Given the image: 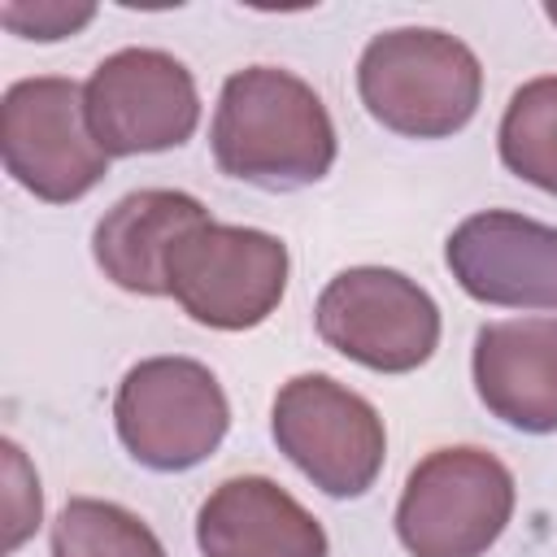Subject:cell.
Wrapping results in <instances>:
<instances>
[{
	"label": "cell",
	"mask_w": 557,
	"mask_h": 557,
	"mask_svg": "<svg viewBox=\"0 0 557 557\" xmlns=\"http://www.w3.org/2000/svg\"><path fill=\"white\" fill-rule=\"evenodd\" d=\"M222 174L261 191H296L331 174L339 139L322 96L278 65H248L222 83L213 126Z\"/></svg>",
	"instance_id": "obj_1"
},
{
	"label": "cell",
	"mask_w": 557,
	"mask_h": 557,
	"mask_svg": "<svg viewBox=\"0 0 557 557\" xmlns=\"http://www.w3.org/2000/svg\"><path fill=\"white\" fill-rule=\"evenodd\" d=\"M357 96L379 126L405 139H448L479 113L483 65L448 30L396 26L366 44Z\"/></svg>",
	"instance_id": "obj_2"
},
{
	"label": "cell",
	"mask_w": 557,
	"mask_h": 557,
	"mask_svg": "<svg viewBox=\"0 0 557 557\" xmlns=\"http://www.w3.org/2000/svg\"><path fill=\"white\" fill-rule=\"evenodd\" d=\"M509 466L474 444L426 453L400 492L396 535L413 557H483L513 518Z\"/></svg>",
	"instance_id": "obj_3"
},
{
	"label": "cell",
	"mask_w": 557,
	"mask_h": 557,
	"mask_svg": "<svg viewBox=\"0 0 557 557\" xmlns=\"http://www.w3.org/2000/svg\"><path fill=\"white\" fill-rule=\"evenodd\" d=\"M113 426L139 466L178 474L218 453L231 426V405L209 366L191 357H148L117 383Z\"/></svg>",
	"instance_id": "obj_4"
},
{
	"label": "cell",
	"mask_w": 557,
	"mask_h": 557,
	"mask_svg": "<svg viewBox=\"0 0 557 557\" xmlns=\"http://www.w3.org/2000/svg\"><path fill=\"white\" fill-rule=\"evenodd\" d=\"M270 431L278 453L326 496L352 500L374 487L387 457L379 409L331 374H296L278 387Z\"/></svg>",
	"instance_id": "obj_5"
},
{
	"label": "cell",
	"mask_w": 557,
	"mask_h": 557,
	"mask_svg": "<svg viewBox=\"0 0 557 557\" xmlns=\"http://www.w3.org/2000/svg\"><path fill=\"white\" fill-rule=\"evenodd\" d=\"M287 244L257 226L205 222L187 231L165 265L178 309L213 331L261 326L287 292Z\"/></svg>",
	"instance_id": "obj_6"
},
{
	"label": "cell",
	"mask_w": 557,
	"mask_h": 557,
	"mask_svg": "<svg viewBox=\"0 0 557 557\" xmlns=\"http://www.w3.org/2000/svg\"><path fill=\"white\" fill-rule=\"evenodd\" d=\"M0 152L13 183L48 205L83 200L109 174V152L91 135L83 87L57 74L17 78L4 91Z\"/></svg>",
	"instance_id": "obj_7"
},
{
	"label": "cell",
	"mask_w": 557,
	"mask_h": 557,
	"mask_svg": "<svg viewBox=\"0 0 557 557\" xmlns=\"http://www.w3.org/2000/svg\"><path fill=\"white\" fill-rule=\"evenodd\" d=\"M313 322L326 348L379 374H409L440 348V305L387 265L339 270L322 287Z\"/></svg>",
	"instance_id": "obj_8"
},
{
	"label": "cell",
	"mask_w": 557,
	"mask_h": 557,
	"mask_svg": "<svg viewBox=\"0 0 557 557\" xmlns=\"http://www.w3.org/2000/svg\"><path fill=\"white\" fill-rule=\"evenodd\" d=\"M87 122L109 157L165 152L196 135L200 91L191 70L161 48H122L83 83Z\"/></svg>",
	"instance_id": "obj_9"
},
{
	"label": "cell",
	"mask_w": 557,
	"mask_h": 557,
	"mask_svg": "<svg viewBox=\"0 0 557 557\" xmlns=\"http://www.w3.org/2000/svg\"><path fill=\"white\" fill-rule=\"evenodd\" d=\"M457 287L500 309L557 313V226L513 209L470 213L444 244Z\"/></svg>",
	"instance_id": "obj_10"
},
{
	"label": "cell",
	"mask_w": 557,
	"mask_h": 557,
	"mask_svg": "<svg viewBox=\"0 0 557 557\" xmlns=\"http://www.w3.org/2000/svg\"><path fill=\"white\" fill-rule=\"evenodd\" d=\"M474 392L492 418L527 435L557 431V318H505L474 335Z\"/></svg>",
	"instance_id": "obj_11"
},
{
	"label": "cell",
	"mask_w": 557,
	"mask_h": 557,
	"mask_svg": "<svg viewBox=\"0 0 557 557\" xmlns=\"http://www.w3.org/2000/svg\"><path fill=\"white\" fill-rule=\"evenodd\" d=\"M196 544L205 557H326L322 522L265 474L218 483L196 513Z\"/></svg>",
	"instance_id": "obj_12"
},
{
	"label": "cell",
	"mask_w": 557,
	"mask_h": 557,
	"mask_svg": "<svg viewBox=\"0 0 557 557\" xmlns=\"http://www.w3.org/2000/svg\"><path fill=\"white\" fill-rule=\"evenodd\" d=\"M213 222L209 209L174 187H139L122 196L91 231V257L104 278L135 296H170V252L174 244Z\"/></svg>",
	"instance_id": "obj_13"
},
{
	"label": "cell",
	"mask_w": 557,
	"mask_h": 557,
	"mask_svg": "<svg viewBox=\"0 0 557 557\" xmlns=\"http://www.w3.org/2000/svg\"><path fill=\"white\" fill-rule=\"evenodd\" d=\"M496 148L509 174L557 196V74L531 78L509 96Z\"/></svg>",
	"instance_id": "obj_14"
},
{
	"label": "cell",
	"mask_w": 557,
	"mask_h": 557,
	"mask_svg": "<svg viewBox=\"0 0 557 557\" xmlns=\"http://www.w3.org/2000/svg\"><path fill=\"white\" fill-rule=\"evenodd\" d=\"M52 557H165V544L139 513L74 496L52 522Z\"/></svg>",
	"instance_id": "obj_15"
},
{
	"label": "cell",
	"mask_w": 557,
	"mask_h": 557,
	"mask_svg": "<svg viewBox=\"0 0 557 557\" xmlns=\"http://www.w3.org/2000/svg\"><path fill=\"white\" fill-rule=\"evenodd\" d=\"M4 553H13L26 535H35L39 513H44V496H39V479L26 461V453L4 440Z\"/></svg>",
	"instance_id": "obj_16"
},
{
	"label": "cell",
	"mask_w": 557,
	"mask_h": 557,
	"mask_svg": "<svg viewBox=\"0 0 557 557\" xmlns=\"http://www.w3.org/2000/svg\"><path fill=\"white\" fill-rule=\"evenodd\" d=\"M91 17H96V4H65V0H35V4H22L17 0V4H0V22L13 35L39 39V44L78 35Z\"/></svg>",
	"instance_id": "obj_17"
},
{
	"label": "cell",
	"mask_w": 557,
	"mask_h": 557,
	"mask_svg": "<svg viewBox=\"0 0 557 557\" xmlns=\"http://www.w3.org/2000/svg\"><path fill=\"white\" fill-rule=\"evenodd\" d=\"M544 13H548V22L557 26V0H548V4H544Z\"/></svg>",
	"instance_id": "obj_18"
}]
</instances>
